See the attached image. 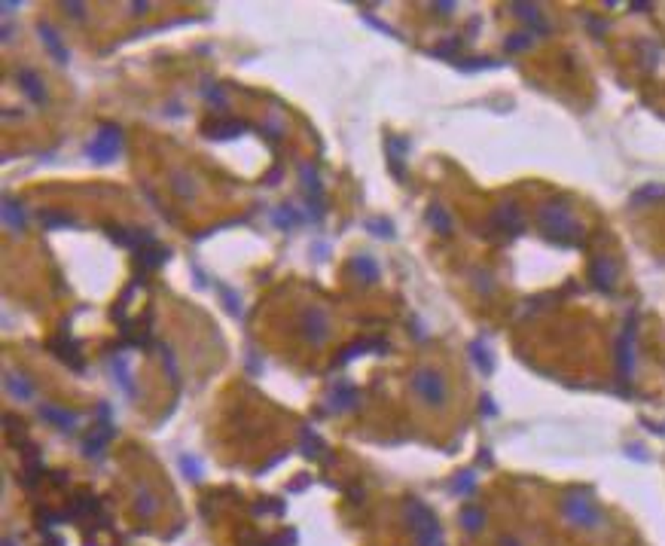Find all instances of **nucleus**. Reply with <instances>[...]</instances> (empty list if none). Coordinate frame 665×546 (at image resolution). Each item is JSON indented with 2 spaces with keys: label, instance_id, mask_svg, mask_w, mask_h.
I'll return each mask as SVG.
<instances>
[{
  "label": "nucleus",
  "instance_id": "obj_45",
  "mask_svg": "<svg viewBox=\"0 0 665 546\" xmlns=\"http://www.w3.org/2000/svg\"><path fill=\"white\" fill-rule=\"evenodd\" d=\"M434 10H436V13H443V15H449V13L455 10V3H434Z\"/></svg>",
  "mask_w": 665,
  "mask_h": 546
},
{
  "label": "nucleus",
  "instance_id": "obj_4",
  "mask_svg": "<svg viewBox=\"0 0 665 546\" xmlns=\"http://www.w3.org/2000/svg\"><path fill=\"white\" fill-rule=\"evenodd\" d=\"M412 388L415 394L422 397L427 406H443L445 397H449V388H445V379L440 369H418L415 375H412Z\"/></svg>",
  "mask_w": 665,
  "mask_h": 546
},
{
  "label": "nucleus",
  "instance_id": "obj_38",
  "mask_svg": "<svg viewBox=\"0 0 665 546\" xmlns=\"http://www.w3.org/2000/svg\"><path fill=\"white\" fill-rule=\"evenodd\" d=\"M220 296L226 299V312H229V315H238V312H241V299H238V293H235L232 287L220 284Z\"/></svg>",
  "mask_w": 665,
  "mask_h": 546
},
{
  "label": "nucleus",
  "instance_id": "obj_41",
  "mask_svg": "<svg viewBox=\"0 0 665 546\" xmlns=\"http://www.w3.org/2000/svg\"><path fill=\"white\" fill-rule=\"evenodd\" d=\"M162 354H165V369L171 373V379H178V366H174V351L168 348V345H162Z\"/></svg>",
  "mask_w": 665,
  "mask_h": 546
},
{
  "label": "nucleus",
  "instance_id": "obj_25",
  "mask_svg": "<svg viewBox=\"0 0 665 546\" xmlns=\"http://www.w3.org/2000/svg\"><path fill=\"white\" fill-rule=\"evenodd\" d=\"M513 13H516L519 19H525L528 24H534V31H541V34L550 31V24L543 22V15H541V10H537L534 3H513Z\"/></svg>",
  "mask_w": 665,
  "mask_h": 546
},
{
  "label": "nucleus",
  "instance_id": "obj_16",
  "mask_svg": "<svg viewBox=\"0 0 665 546\" xmlns=\"http://www.w3.org/2000/svg\"><path fill=\"white\" fill-rule=\"evenodd\" d=\"M15 80H19V89H22L24 95H28V98L34 101V104H43V101H46L43 80H40L37 73L31 71V67H24V71H19V77H15Z\"/></svg>",
  "mask_w": 665,
  "mask_h": 546
},
{
  "label": "nucleus",
  "instance_id": "obj_3",
  "mask_svg": "<svg viewBox=\"0 0 665 546\" xmlns=\"http://www.w3.org/2000/svg\"><path fill=\"white\" fill-rule=\"evenodd\" d=\"M562 513H565L568 522L577 525V528H599L601 519H604L599 503L589 498V494H568L565 503H562Z\"/></svg>",
  "mask_w": 665,
  "mask_h": 546
},
{
  "label": "nucleus",
  "instance_id": "obj_15",
  "mask_svg": "<svg viewBox=\"0 0 665 546\" xmlns=\"http://www.w3.org/2000/svg\"><path fill=\"white\" fill-rule=\"evenodd\" d=\"M110 238L116 241V245H122V247H129V250H138V247H153L156 245V238L150 235V229H113L110 232Z\"/></svg>",
  "mask_w": 665,
  "mask_h": 546
},
{
  "label": "nucleus",
  "instance_id": "obj_37",
  "mask_svg": "<svg viewBox=\"0 0 665 546\" xmlns=\"http://www.w3.org/2000/svg\"><path fill=\"white\" fill-rule=\"evenodd\" d=\"M134 510L141 516H153L156 513V498L150 491H138V501H134Z\"/></svg>",
  "mask_w": 665,
  "mask_h": 546
},
{
  "label": "nucleus",
  "instance_id": "obj_2",
  "mask_svg": "<svg viewBox=\"0 0 665 546\" xmlns=\"http://www.w3.org/2000/svg\"><path fill=\"white\" fill-rule=\"evenodd\" d=\"M120 150H122V129L120 125H101L95 131V138L86 144V159L107 165L120 156Z\"/></svg>",
  "mask_w": 665,
  "mask_h": 546
},
{
  "label": "nucleus",
  "instance_id": "obj_12",
  "mask_svg": "<svg viewBox=\"0 0 665 546\" xmlns=\"http://www.w3.org/2000/svg\"><path fill=\"white\" fill-rule=\"evenodd\" d=\"M40 418H46L49 424L64 433H73L80 427V415L71 412V409H62V406H46V403H40Z\"/></svg>",
  "mask_w": 665,
  "mask_h": 546
},
{
  "label": "nucleus",
  "instance_id": "obj_23",
  "mask_svg": "<svg viewBox=\"0 0 665 546\" xmlns=\"http://www.w3.org/2000/svg\"><path fill=\"white\" fill-rule=\"evenodd\" d=\"M364 351H378V354H385L388 351V342L382 339H366V342H355V345H348L342 351V357L336 360V364H348V360H355L357 354H364Z\"/></svg>",
  "mask_w": 665,
  "mask_h": 546
},
{
  "label": "nucleus",
  "instance_id": "obj_48",
  "mask_svg": "<svg viewBox=\"0 0 665 546\" xmlns=\"http://www.w3.org/2000/svg\"><path fill=\"white\" fill-rule=\"evenodd\" d=\"M662 431H665V427H662Z\"/></svg>",
  "mask_w": 665,
  "mask_h": 546
},
{
  "label": "nucleus",
  "instance_id": "obj_35",
  "mask_svg": "<svg viewBox=\"0 0 665 546\" xmlns=\"http://www.w3.org/2000/svg\"><path fill=\"white\" fill-rule=\"evenodd\" d=\"M302 452H306L308 458H317V455H321V452H324V443L317 440V436H315V431H308V427H306V431H302Z\"/></svg>",
  "mask_w": 665,
  "mask_h": 546
},
{
  "label": "nucleus",
  "instance_id": "obj_7",
  "mask_svg": "<svg viewBox=\"0 0 665 546\" xmlns=\"http://www.w3.org/2000/svg\"><path fill=\"white\" fill-rule=\"evenodd\" d=\"M617 366H620L622 375H632V369H635V317H629L626 326H622V333H620Z\"/></svg>",
  "mask_w": 665,
  "mask_h": 546
},
{
  "label": "nucleus",
  "instance_id": "obj_20",
  "mask_svg": "<svg viewBox=\"0 0 665 546\" xmlns=\"http://www.w3.org/2000/svg\"><path fill=\"white\" fill-rule=\"evenodd\" d=\"M269 223H272L275 229H281V232H290L293 226L302 223V214L296 211V208H290V205H278L275 211L269 214Z\"/></svg>",
  "mask_w": 665,
  "mask_h": 546
},
{
  "label": "nucleus",
  "instance_id": "obj_40",
  "mask_svg": "<svg viewBox=\"0 0 665 546\" xmlns=\"http://www.w3.org/2000/svg\"><path fill=\"white\" fill-rule=\"evenodd\" d=\"M461 46V40L455 37V40H449V43H443V46H436L434 49V55H443V58H449V55H455V49Z\"/></svg>",
  "mask_w": 665,
  "mask_h": 546
},
{
  "label": "nucleus",
  "instance_id": "obj_22",
  "mask_svg": "<svg viewBox=\"0 0 665 546\" xmlns=\"http://www.w3.org/2000/svg\"><path fill=\"white\" fill-rule=\"evenodd\" d=\"M110 369H113V379H116V385H120V388L125 391V397H134V382H131V369H129V360L116 354V357L110 360Z\"/></svg>",
  "mask_w": 665,
  "mask_h": 546
},
{
  "label": "nucleus",
  "instance_id": "obj_34",
  "mask_svg": "<svg viewBox=\"0 0 665 546\" xmlns=\"http://www.w3.org/2000/svg\"><path fill=\"white\" fill-rule=\"evenodd\" d=\"M476 489V473L473 470H467V473H458L455 476V482H452V491L455 494H470Z\"/></svg>",
  "mask_w": 665,
  "mask_h": 546
},
{
  "label": "nucleus",
  "instance_id": "obj_10",
  "mask_svg": "<svg viewBox=\"0 0 665 546\" xmlns=\"http://www.w3.org/2000/svg\"><path fill=\"white\" fill-rule=\"evenodd\" d=\"M49 351H55V354L62 357V360H64L67 366H73V369H77V373H83V357H80V345H77V342L71 339V333H67V330H62V333H58V336H55L52 342H49Z\"/></svg>",
  "mask_w": 665,
  "mask_h": 546
},
{
  "label": "nucleus",
  "instance_id": "obj_31",
  "mask_svg": "<svg viewBox=\"0 0 665 546\" xmlns=\"http://www.w3.org/2000/svg\"><path fill=\"white\" fill-rule=\"evenodd\" d=\"M653 199H665V183H647L644 189H638L632 196V205H644V201H653Z\"/></svg>",
  "mask_w": 665,
  "mask_h": 546
},
{
  "label": "nucleus",
  "instance_id": "obj_13",
  "mask_svg": "<svg viewBox=\"0 0 665 546\" xmlns=\"http://www.w3.org/2000/svg\"><path fill=\"white\" fill-rule=\"evenodd\" d=\"M388 165H391V174L397 180L406 178V153H409V141L406 138H397V134H391L388 138Z\"/></svg>",
  "mask_w": 665,
  "mask_h": 546
},
{
  "label": "nucleus",
  "instance_id": "obj_33",
  "mask_svg": "<svg viewBox=\"0 0 665 546\" xmlns=\"http://www.w3.org/2000/svg\"><path fill=\"white\" fill-rule=\"evenodd\" d=\"M168 257H171V254H168L165 247H153V250H141V259H138V263L147 266V268H156V266H162Z\"/></svg>",
  "mask_w": 665,
  "mask_h": 546
},
{
  "label": "nucleus",
  "instance_id": "obj_14",
  "mask_svg": "<svg viewBox=\"0 0 665 546\" xmlns=\"http://www.w3.org/2000/svg\"><path fill=\"white\" fill-rule=\"evenodd\" d=\"M37 34H40V40H43V46H46V52L55 58L58 64H67L71 62V52H67V46L62 43V37H58V31L52 28V24H37Z\"/></svg>",
  "mask_w": 665,
  "mask_h": 546
},
{
  "label": "nucleus",
  "instance_id": "obj_17",
  "mask_svg": "<svg viewBox=\"0 0 665 546\" xmlns=\"http://www.w3.org/2000/svg\"><path fill=\"white\" fill-rule=\"evenodd\" d=\"M3 385H6V391H10L13 397L19 400V403H24V400H34V397H37V388H34V382L28 379V375H19V373H6Z\"/></svg>",
  "mask_w": 665,
  "mask_h": 546
},
{
  "label": "nucleus",
  "instance_id": "obj_46",
  "mask_svg": "<svg viewBox=\"0 0 665 546\" xmlns=\"http://www.w3.org/2000/svg\"><path fill=\"white\" fill-rule=\"evenodd\" d=\"M501 546H519V543L513 540V537H503V540H501Z\"/></svg>",
  "mask_w": 665,
  "mask_h": 546
},
{
  "label": "nucleus",
  "instance_id": "obj_11",
  "mask_svg": "<svg viewBox=\"0 0 665 546\" xmlns=\"http://www.w3.org/2000/svg\"><path fill=\"white\" fill-rule=\"evenodd\" d=\"M494 226H498L501 232H507V235H519L522 229H525V217H522V208L519 205H513V201H507V205H501L498 211H494Z\"/></svg>",
  "mask_w": 665,
  "mask_h": 546
},
{
  "label": "nucleus",
  "instance_id": "obj_32",
  "mask_svg": "<svg viewBox=\"0 0 665 546\" xmlns=\"http://www.w3.org/2000/svg\"><path fill=\"white\" fill-rule=\"evenodd\" d=\"M178 464H180V470H183V476H187V480H192V482H199V480H201V461H199V458H192V455H180V458H178Z\"/></svg>",
  "mask_w": 665,
  "mask_h": 546
},
{
  "label": "nucleus",
  "instance_id": "obj_6",
  "mask_svg": "<svg viewBox=\"0 0 665 546\" xmlns=\"http://www.w3.org/2000/svg\"><path fill=\"white\" fill-rule=\"evenodd\" d=\"M357 403H360V394L348 379H339L330 388V394H327V409L330 412H351V409H357Z\"/></svg>",
  "mask_w": 665,
  "mask_h": 546
},
{
  "label": "nucleus",
  "instance_id": "obj_9",
  "mask_svg": "<svg viewBox=\"0 0 665 546\" xmlns=\"http://www.w3.org/2000/svg\"><path fill=\"white\" fill-rule=\"evenodd\" d=\"M589 278L601 293H610L613 284H617V266H613L610 257H595L592 266H589Z\"/></svg>",
  "mask_w": 665,
  "mask_h": 546
},
{
  "label": "nucleus",
  "instance_id": "obj_28",
  "mask_svg": "<svg viewBox=\"0 0 665 546\" xmlns=\"http://www.w3.org/2000/svg\"><path fill=\"white\" fill-rule=\"evenodd\" d=\"M248 129H250L248 122L229 120V122H220L217 129H211V138H217V141H232V138H238V134H244Z\"/></svg>",
  "mask_w": 665,
  "mask_h": 546
},
{
  "label": "nucleus",
  "instance_id": "obj_39",
  "mask_svg": "<svg viewBox=\"0 0 665 546\" xmlns=\"http://www.w3.org/2000/svg\"><path fill=\"white\" fill-rule=\"evenodd\" d=\"M187 183H192V180H190V174H180V171L174 174V189H178L180 196H187V199H190V196H196V187H187Z\"/></svg>",
  "mask_w": 665,
  "mask_h": 546
},
{
  "label": "nucleus",
  "instance_id": "obj_8",
  "mask_svg": "<svg viewBox=\"0 0 665 546\" xmlns=\"http://www.w3.org/2000/svg\"><path fill=\"white\" fill-rule=\"evenodd\" d=\"M302 333H306V339L311 345H324V342L330 339V321H327L324 308H308V312L302 315Z\"/></svg>",
  "mask_w": 665,
  "mask_h": 546
},
{
  "label": "nucleus",
  "instance_id": "obj_42",
  "mask_svg": "<svg viewBox=\"0 0 665 546\" xmlns=\"http://www.w3.org/2000/svg\"><path fill=\"white\" fill-rule=\"evenodd\" d=\"M201 92H205V95L211 98V104H217V107H226V95H223V92H217V89H211V86H205Z\"/></svg>",
  "mask_w": 665,
  "mask_h": 546
},
{
  "label": "nucleus",
  "instance_id": "obj_43",
  "mask_svg": "<svg viewBox=\"0 0 665 546\" xmlns=\"http://www.w3.org/2000/svg\"><path fill=\"white\" fill-rule=\"evenodd\" d=\"M64 10H67V15H77V19H83V15H86V6H83V3H71V0L64 3Z\"/></svg>",
  "mask_w": 665,
  "mask_h": 546
},
{
  "label": "nucleus",
  "instance_id": "obj_18",
  "mask_svg": "<svg viewBox=\"0 0 665 546\" xmlns=\"http://www.w3.org/2000/svg\"><path fill=\"white\" fill-rule=\"evenodd\" d=\"M0 217H3V223L10 226L13 232H22L24 226H28V214H24V205H19L15 199L6 196L3 199V208H0Z\"/></svg>",
  "mask_w": 665,
  "mask_h": 546
},
{
  "label": "nucleus",
  "instance_id": "obj_1",
  "mask_svg": "<svg viewBox=\"0 0 665 546\" xmlns=\"http://www.w3.org/2000/svg\"><path fill=\"white\" fill-rule=\"evenodd\" d=\"M537 220H541V229L552 245L577 247L580 241H583V226L577 223V217L571 214V208L565 201H546Z\"/></svg>",
  "mask_w": 665,
  "mask_h": 546
},
{
  "label": "nucleus",
  "instance_id": "obj_29",
  "mask_svg": "<svg viewBox=\"0 0 665 546\" xmlns=\"http://www.w3.org/2000/svg\"><path fill=\"white\" fill-rule=\"evenodd\" d=\"M427 223L434 226L436 232H452V217H449V211H445L443 205H431L427 208Z\"/></svg>",
  "mask_w": 665,
  "mask_h": 546
},
{
  "label": "nucleus",
  "instance_id": "obj_19",
  "mask_svg": "<svg viewBox=\"0 0 665 546\" xmlns=\"http://www.w3.org/2000/svg\"><path fill=\"white\" fill-rule=\"evenodd\" d=\"M351 272H355V278L373 284V281H378L382 268H378L373 254H357V257H351Z\"/></svg>",
  "mask_w": 665,
  "mask_h": 546
},
{
  "label": "nucleus",
  "instance_id": "obj_21",
  "mask_svg": "<svg viewBox=\"0 0 665 546\" xmlns=\"http://www.w3.org/2000/svg\"><path fill=\"white\" fill-rule=\"evenodd\" d=\"M110 436H113V427H110V424H101V431H95L86 443H83V455H86V458H101V455H104V446H107V440H110Z\"/></svg>",
  "mask_w": 665,
  "mask_h": 546
},
{
  "label": "nucleus",
  "instance_id": "obj_44",
  "mask_svg": "<svg viewBox=\"0 0 665 546\" xmlns=\"http://www.w3.org/2000/svg\"><path fill=\"white\" fill-rule=\"evenodd\" d=\"M482 412H485V415H494V412H498V409L492 406V397H482Z\"/></svg>",
  "mask_w": 665,
  "mask_h": 546
},
{
  "label": "nucleus",
  "instance_id": "obj_26",
  "mask_svg": "<svg viewBox=\"0 0 665 546\" xmlns=\"http://www.w3.org/2000/svg\"><path fill=\"white\" fill-rule=\"evenodd\" d=\"M461 525H464L470 534L482 531V525H485V513L476 507V503H467V507L461 510Z\"/></svg>",
  "mask_w": 665,
  "mask_h": 546
},
{
  "label": "nucleus",
  "instance_id": "obj_27",
  "mask_svg": "<svg viewBox=\"0 0 665 546\" xmlns=\"http://www.w3.org/2000/svg\"><path fill=\"white\" fill-rule=\"evenodd\" d=\"M40 223H43V229H73V226H80L77 217L62 214V211H46L40 217Z\"/></svg>",
  "mask_w": 665,
  "mask_h": 546
},
{
  "label": "nucleus",
  "instance_id": "obj_30",
  "mask_svg": "<svg viewBox=\"0 0 665 546\" xmlns=\"http://www.w3.org/2000/svg\"><path fill=\"white\" fill-rule=\"evenodd\" d=\"M364 229L378 235V238H394V223L385 217H369V220H364Z\"/></svg>",
  "mask_w": 665,
  "mask_h": 546
},
{
  "label": "nucleus",
  "instance_id": "obj_24",
  "mask_svg": "<svg viewBox=\"0 0 665 546\" xmlns=\"http://www.w3.org/2000/svg\"><path fill=\"white\" fill-rule=\"evenodd\" d=\"M470 357H473V364L479 366V373H485V375L494 373V357H492V351H488V345L482 339L470 342Z\"/></svg>",
  "mask_w": 665,
  "mask_h": 546
},
{
  "label": "nucleus",
  "instance_id": "obj_36",
  "mask_svg": "<svg viewBox=\"0 0 665 546\" xmlns=\"http://www.w3.org/2000/svg\"><path fill=\"white\" fill-rule=\"evenodd\" d=\"M531 43H534L531 34H525V31H522V34H510V40H507V52H525V49L531 46Z\"/></svg>",
  "mask_w": 665,
  "mask_h": 546
},
{
  "label": "nucleus",
  "instance_id": "obj_47",
  "mask_svg": "<svg viewBox=\"0 0 665 546\" xmlns=\"http://www.w3.org/2000/svg\"><path fill=\"white\" fill-rule=\"evenodd\" d=\"M3 546H15V543H13V540H10V537H6V540H3Z\"/></svg>",
  "mask_w": 665,
  "mask_h": 546
},
{
  "label": "nucleus",
  "instance_id": "obj_5",
  "mask_svg": "<svg viewBox=\"0 0 665 546\" xmlns=\"http://www.w3.org/2000/svg\"><path fill=\"white\" fill-rule=\"evenodd\" d=\"M299 180H302V192H306V199H308V205H311V214L321 217V214H324V208H321V201H324V183H321V174H317V168L311 165V162H302V165H299Z\"/></svg>",
  "mask_w": 665,
  "mask_h": 546
}]
</instances>
